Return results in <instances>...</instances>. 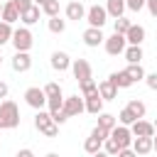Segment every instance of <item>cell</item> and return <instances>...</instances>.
I'll return each mask as SVG.
<instances>
[{"mask_svg":"<svg viewBox=\"0 0 157 157\" xmlns=\"http://www.w3.org/2000/svg\"><path fill=\"white\" fill-rule=\"evenodd\" d=\"M34 128L42 132V135H47V137H56L59 135V125L54 123V118H52V113L49 110H37V115H34Z\"/></svg>","mask_w":157,"mask_h":157,"instance_id":"cell-1","label":"cell"},{"mask_svg":"<svg viewBox=\"0 0 157 157\" xmlns=\"http://www.w3.org/2000/svg\"><path fill=\"white\" fill-rule=\"evenodd\" d=\"M0 118H2V125L5 128H17L20 125V108L15 101H2L0 103Z\"/></svg>","mask_w":157,"mask_h":157,"instance_id":"cell-2","label":"cell"},{"mask_svg":"<svg viewBox=\"0 0 157 157\" xmlns=\"http://www.w3.org/2000/svg\"><path fill=\"white\" fill-rule=\"evenodd\" d=\"M103 47H105V52H108L110 56H118V54H123V52H125V47H128V39H125V34H118V32H113L110 37H105Z\"/></svg>","mask_w":157,"mask_h":157,"instance_id":"cell-3","label":"cell"},{"mask_svg":"<svg viewBox=\"0 0 157 157\" xmlns=\"http://www.w3.org/2000/svg\"><path fill=\"white\" fill-rule=\"evenodd\" d=\"M110 137L118 142V147H120V150H123V147H132V140H135V135H132L130 125H115V128L110 130Z\"/></svg>","mask_w":157,"mask_h":157,"instance_id":"cell-4","label":"cell"},{"mask_svg":"<svg viewBox=\"0 0 157 157\" xmlns=\"http://www.w3.org/2000/svg\"><path fill=\"white\" fill-rule=\"evenodd\" d=\"M86 20H88V27H103L105 22H108V10L105 7H101V5H91L88 10H86Z\"/></svg>","mask_w":157,"mask_h":157,"instance_id":"cell-5","label":"cell"},{"mask_svg":"<svg viewBox=\"0 0 157 157\" xmlns=\"http://www.w3.org/2000/svg\"><path fill=\"white\" fill-rule=\"evenodd\" d=\"M32 32L27 29V27H20V29H15L12 32V44H15V49L17 52H29L32 49Z\"/></svg>","mask_w":157,"mask_h":157,"instance_id":"cell-6","label":"cell"},{"mask_svg":"<svg viewBox=\"0 0 157 157\" xmlns=\"http://www.w3.org/2000/svg\"><path fill=\"white\" fill-rule=\"evenodd\" d=\"M25 101H27V105H32L34 110H42V108L47 105V93H44V88L32 86V88L25 91Z\"/></svg>","mask_w":157,"mask_h":157,"instance_id":"cell-7","label":"cell"},{"mask_svg":"<svg viewBox=\"0 0 157 157\" xmlns=\"http://www.w3.org/2000/svg\"><path fill=\"white\" fill-rule=\"evenodd\" d=\"M61 110L66 113V118H74V115L86 110V101L78 98V96H69V98H64V108Z\"/></svg>","mask_w":157,"mask_h":157,"instance_id":"cell-8","label":"cell"},{"mask_svg":"<svg viewBox=\"0 0 157 157\" xmlns=\"http://www.w3.org/2000/svg\"><path fill=\"white\" fill-rule=\"evenodd\" d=\"M71 71H74V78H76L78 83L91 78V64H88L86 59H74V61H71Z\"/></svg>","mask_w":157,"mask_h":157,"instance_id":"cell-9","label":"cell"},{"mask_svg":"<svg viewBox=\"0 0 157 157\" xmlns=\"http://www.w3.org/2000/svg\"><path fill=\"white\" fill-rule=\"evenodd\" d=\"M130 130H132V135L135 137H155V123H147V120H135L132 125H130Z\"/></svg>","mask_w":157,"mask_h":157,"instance_id":"cell-10","label":"cell"},{"mask_svg":"<svg viewBox=\"0 0 157 157\" xmlns=\"http://www.w3.org/2000/svg\"><path fill=\"white\" fill-rule=\"evenodd\" d=\"M29 66H32L29 52H15V56H12V69H15L17 74H25V71H29Z\"/></svg>","mask_w":157,"mask_h":157,"instance_id":"cell-11","label":"cell"},{"mask_svg":"<svg viewBox=\"0 0 157 157\" xmlns=\"http://www.w3.org/2000/svg\"><path fill=\"white\" fill-rule=\"evenodd\" d=\"M83 42H86V47H98V44L105 42V37H103V32L98 27H88L83 32Z\"/></svg>","mask_w":157,"mask_h":157,"instance_id":"cell-12","label":"cell"},{"mask_svg":"<svg viewBox=\"0 0 157 157\" xmlns=\"http://www.w3.org/2000/svg\"><path fill=\"white\" fill-rule=\"evenodd\" d=\"M128 44H142L145 42V27L142 25H130V29L125 32Z\"/></svg>","mask_w":157,"mask_h":157,"instance_id":"cell-13","label":"cell"},{"mask_svg":"<svg viewBox=\"0 0 157 157\" xmlns=\"http://www.w3.org/2000/svg\"><path fill=\"white\" fill-rule=\"evenodd\" d=\"M52 69H56V71H66V69H71V59H69V54H66V52H54V54H52Z\"/></svg>","mask_w":157,"mask_h":157,"instance_id":"cell-14","label":"cell"},{"mask_svg":"<svg viewBox=\"0 0 157 157\" xmlns=\"http://www.w3.org/2000/svg\"><path fill=\"white\" fill-rule=\"evenodd\" d=\"M66 17L78 22V20H83V17H86V7H83L78 0H71V2L66 5Z\"/></svg>","mask_w":157,"mask_h":157,"instance_id":"cell-15","label":"cell"},{"mask_svg":"<svg viewBox=\"0 0 157 157\" xmlns=\"http://www.w3.org/2000/svg\"><path fill=\"white\" fill-rule=\"evenodd\" d=\"M98 93H101L103 101H113V98L118 96V88H115V83H113L110 78H105V81L98 83Z\"/></svg>","mask_w":157,"mask_h":157,"instance_id":"cell-16","label":"cell"},{"mask_svg":"<svg viewBox=\"0 0 157 157\" xmlns=\"http://www.w3.org/2000/svg\"><path fill=\"white\" fill-rule=\"evenodd\" d=\"M0 20H5V22H17L20 20V10H17V5H15V0H7L5 2V7H2V17Z\"/></svg>","mask_w":157,"mask_h":157,"instance_id":"cell-17","label":"cell"},{"mask_svg":"<svg viewBox=\"0 0 157 157\" xmlns=\"http://www.w3.org/2000/svg\"><path fill=\"white\" fill-rule=\"evenodd\" d=\"M123 54H125V61L128 64H140L142 61V47L140 44H128Z\"/></svg>","mask_w":157,"mask_h":157,"instance_id":"cell-18","label":"cell"},{"mask_svg":"<svg viewBox=\"0 0 157 157\" xmlns=\"http://www.w3.org/2000/svg\"><path fill=\"white\" fill-rule=\"evenodd\" d=\"M125 0H105V10H108V15L113 17V20H118V17H123V12H125Z\"/></svg>","mask_w":157,"mask_h":157,"instance_id":"cell-19","label":"cell"},{"mask_svg":"<svg viewBox=\"0 0 157 157\" xmlns=\"http://www.w3.org/2000/svg\"><path fill=\"white\" fill-rule=\"evenodd\" d=\"M108 78L115 83V88H130L132 86V78L128 76V71H113Z\"/></svg>","mask_w":157,"mask_h":157,"instance_id":"cell-20","label":"cell"},{"mask_svg":"<svg viewBox=\"0 0 157 157\" xmlns=\"http://www.w3.org/2000/svg\"><path fill=\"white\" fill-rule=\"evenodd\" d=\"M132 150H135L137 155H147V152H152V150H155L152 137H135V140H132Z\"/></svg>","mask_w":157,"mask_h":157,"instance_id":"cell-21","label":"cell"},{"mask_svg":"<svg viewBox=\"0 0 157 157\" xmlns=\"http://www.w3.org/2000/svg\"><path fill=\"white\" fill-rule=\"evenodd\" d=\"M86 110H88V113H93V115L103 113V98H101V93H96V96H88V98H86Z\"/></svg>","mask_w":157,"mask_h":157,"instance_id":"cell-22","label":"cell"},{"mask_svg":"<svg viewBox=\"0 0 157 157\" xmlns=\"http://www.w3.org/2000/svg\"><path fill=\"white\" fill-rule=\"evenodd\" d=\"M39 12H42V7H39V5H32L27 12L20 15V20H22L25 25H34V22H39Z\"/></svg>","mask_w":157,"mask_h":157,"instance_id":"cell-23","label":"cell"},{"mask_svg":"<svg viewBox=\"0 0 157 157\" xmlns=\"http://www.w3.org/2000/svg\"><path fill=\"white\" fill-rule=\"evenodd\" d=\"M12 25L10 22H5V20H0V47L2 44H7V42H12Z\"/></svg>","mask_w":157,"mask_h":157,"instance_id":"cell-24","label":"cell"},{"mask_svg":"<svg viewBox=\"0 0 157 157\" xmlns=\"http://www.w3.org/2000/svg\"><path fill=\"white\" fill-rule=\"evenodd\" d=\"M125 71H128V76L132 78V83H135V81H142V78L147 76V74H145V69H142L140 64H128V69H125Z\"/></svg>","mask_w":157,"mask_h":157,"instance_id":"cell-25","label":"cell"},{"mask_svg":"<svg viewBox=\"0 0 157 157\" xmlns=\"http://www.w3.org/2000/svg\"><path fill=\"white\" fill-rule=\"evenodd\" d=\"M103 147V140H98L96 135H91V137H86V142H83V150L88 152V155H96L98 150Z\"/></svg>","mask_w":157,"mask_h":157,"instance_id":"cell-26","label":"cell"},{"mask_svg":"<svg viewBox=\"0 0 157 157\" xmlns=\"http://www.w3.org/2000/svg\"><path fill=\"white\" fill-rule=\"evenodd\" d=\"M98 93V83L93 81V78H88V81H81V96L83 98H88V96H96Z\"/></svg>","mask_w":157,"mask_h":157,"instance_id":"cell-27","label":"cell"},{"mask_svg":"<svg viewBox=\"0 0 157 157\" xmlns=\"http://www.w3.org/2000/svg\"><path fill=\"white\" fill-rule=\"evenodd\" d=\"M128 108L132 110V115L140 120V118H145V113H147V108H145V103L142 101H137V98H132L130 103H128Z\"/></svg>","mask_w":157,"mask_h":157,"instance_id":"cell-28","label":"cell"},{"mask_svg":"<svg viewBox=\"0 0 157 157\" xmlns=\"http://www.w3.org/2000/svg\"><path fill=\"white\" fill-rule=\"evenodd\" d=\"M98 125L105 128V130H113L118 123H115V115H110V113H98Z\"/></svg>","mask_w":157,"mask_h":157,"instance_id":"cell-29","label":"cell"},{"mask_svg":"<svg viewBox=\"0 0 157 157\" xmlns=\"http://www.w3.org/2000/svg\"><path fill=\"white\" fill-rule=\"evenodd\" d=\"M47 25H49V32H54V34H61V32L66 29V22H64V20H59V15H56V17H49V22H47Z\"/></svg>","mask_w":157,"mask_h":157,"instance_id":"cell-30","label":"cell"},{"mask_svg":"<svg viewBox=\"0 0 157 157\" xmlns=\"http://www.w3.org/2000/svg\"><path fill=\"white\" fill-rule=\"evenodd\" d=\"M47 108H49L52 115L59 113V110L64 108V98H61V96H52V98H47Z\"/></svg>","mask_w":157,"mask_h":157,"instance_id":"cell-31","label":"cell"},{"mask_svg":"<svg viewBox=\"0 0 157 157\" xmlns=\"http://www.w3.org/2000/svg\"><path fill=\"white\" fill-rule=\"evenodd\" d=\"M135 120H137V118L132 115V110H130L128 105H125V108H123V110L118 113V123H120V125H132Z\"/></svg>","mask_w":157,"mask_h":157,"instance_id":"cell-32","label":"cell"},{"mask_svg":"<svg viewBox=\"0 0 157 157\" xmlns=\"http://www.w3.org/2000/svg\"><path fill=\"white\" fill-rule=\"evenodd\" d=\"M42 12H44L47 17H56V15H59V0H47V2L42 5Z\"/></svg>","mask_w":157,"mask_h":157,"instance_id":"cell-33","label":"cell"},{"mask_svg":"<svg viewBox=\"0 0 157 157\" xmlns=\"http://www.w3.org/2000/svg\"><path fill=\"white\" fill-rule=\"evenodd\" d=\"M130 25H132L130 20H125V17H118V20H115V32H118V34H125V32L130 29Z\"/></svg>","mask_w":157,"mask_h":157,"instance_id":"cell-34","label":"cell"},{"mask_svg":"<svg viewBox=\"0 0 157 157\" xmlns=\"http://www.w3.org/2000/svg\"><path fill=\"white\" fill-rule=\"evenodd\" d=\"M103 150H105L108 155H118V152H120V147H118V142H115L113 137H108V140H103Z\"/></svg>","mask_w":157,"mask_h":157,"instance_id":"cell-35","label":"cell"},{"mask_svg":"<svg viewBox=\"0 0 157 157\" xmlns=\"http://www.w3.org/2000/svg\"><path fill=\"white\" fill-rule=\"evenodd\" d=\"M44 93H47V98L61 96V86H59V83H47V86H44Z\"/></svg>","mask_w":157,"mask_h":157,"instance_id":"cell-36","label":"cell"},{"mask_svg":"<svg viewBox=\"0 0 157 157\" xmlns=\"http://www.w3.org/2000/svg\"><path fill=\"white\" fill-rule=\"evenodd\" d=\"M125 5H128V10H132V12H140V10L147 5V0H125Z\"/></svg>","mask_w":157,"mask_h":157,"instance_id":"cell-37","label":"cell"},{"mask_svg":"<svg viewBox=\"0 0 157 157\" xmlns=\"http://www.w3.org/2000/svg\"><path fill=\"white\" fill-rule=\"evenodd\" d=\"M15 5H17V10H20V15H22V12H27V10L34 5V0H15Z\"/></svg>","mask_w":157,"mask_h":157,"instance_id":"cell-38","label":"cell"},{"mask_svg":"<svg viewBox=\"0 0 157 157\" xmlns=\"http://www.w3.org/2000/svg\"><path fill=\"white\" fill-rule=\"evenodd\" d=\"M145 83H147L152 91H157V71H155V74H147V76H145Z\"/></svg>","mask_w":157,"mask_h":157,"instance_id":"cell-39","label":"cell"},{"mask_svg":"<svg viewBox=\"0 0 157 157\" xmlns=\"http://www.w3.org/2000/svg\"><path fill=\"white\" fill-rule=\"evenodd\" d=\"M52 118H54V123H56V125H61V123H66V120H69V118H66V113H64V110H59V113H54V115H52Z\"/></svg>","mask_w":157,"mask_h":157,"instance_id":"cell-40","label":"cell"},{"mask_svg":"<svg viewBox=\"0 0 157 157\" xmlns=\"http://www.w3.org/2000/svg\"><path fill=\"white\" fill-rule=\"evenodd\" d=\"M118 157H137V152H135L132 147H123V150L118 152Z\"/></svg>","mask_w":157,"mask_h":157,"instance_id":"cell-41","label":"cell"},{"mask_svg":"<svg viewBox=\"0 0 157 157\" xmlns=\"http://www.w3.org/2000/svg\"><path fill=\"white\" fill-rule=\"evenodd\" d=\"M147 10L152 17H157V0H147Z\"/></svg>","mask_w":157,"mask_h":157,"instance_id":"cell-42","label":"cell"},{"mask_svg":"<svg viewBox=\"0 0 157 157\" xmlns=\"http://www.w3.org/2000/svg\"><path fill=\"white\" fill-rule=\"evenodd\" d=\"M15 157H34V152H32L29 147H25V150H20V152H17Z\"/></svg>","mask_w":157,"mask_h":157,"instance_id":"cell-43","label":"cell"},{"mask_svg":"<svg viewBox=\"0 0 157 157\" xmlns=\"http://www.w3.org/2000/svg\"><path fill=\"white\" fill-rule=\"evenodd\" d=\"M7 91H10V88H7V83H5V81H0V98H7Z\"/></svg>","mask_w":157,"mask_h":157,"instance_id":"cell-44","label":"cell"},{"mask_svg":"<svg viewBox=\"0 0 157 157\" xmlns=\"http://www.w3.org/2000/svg\"><path fill=\"white\" fill-rule=\"evenodd\" d=\"M93 157H110V155H108V152H105V150H98V152H96V155H93Z\"/></svg>","mask_w":157,"mask_h":157,"instance_id":"cell-45","label":"cell"},{"mask_svg":"<svg viewBox=\"0 0 157 157\" xmlns=\"http://www.w3.org/2000/svg\"><path fill=\"white\" fill-rule=\"evenodd\" d=\"M44 2H47V0H34V5H39V7H42Z\"/></svg>","mask_w":157,"mask_h":157,"instance_id":"cell-46","label":"cell"},{"mask_svg":"<svg viewBox=\"0 0 157 157\" xmlns=\"http://www.w3.org/2000/svg\"><path fill=\"white\" fill-rule=\"evenodd\" d=\"M152 145H155V152H157V135L152 137Z\"/></svg>","mask_w":157,"mask_h":157,"instance_id":"cell-47","label":"cell"},{"mask_svg":"<svg viewBox=\"0 0 157 157\" xmlns=\"http://www.w3.org/2000/svg\"><path fill=\"white\" fill-rule=\"evenodd\" d=\"M47 157H59V155H56V152H49V155H47Z\"/></svg>","mask_w":157,"mask_h":157,"instance_id":"cell-48","label":"cell"},{"mask_svg":"<svg viewBox=\"0 0 157 157\" xmlns=\"http://www.w3.org/2000/svg\"><path fill=\"white\" fill-rule=\"evenodd\" d=\"M2 7H5V5H2V2H0V17H2Z\"/></svg>","mask_w":157,"mask_h":157,"instance_id":"cell-49","label":"cell"},{"mask_svg":"<svg viewBox=\"0 0 157 157\" xmlns=\"http://www.w3.org/2000/svg\"><path fill=\"white\" fill-rule=\"evenodd\" d=\"M2 128H5V125H2V118H0V130H2Z\"/></svg>","mask_w":157,"mask_h":157,"instance_id":"cell-50","label":"cell"},{"mask_svg":"<svg viewBox=\"0 0 157 157\" xmlns=\"http://www.w3.org/2000/svg\"><path fill=\"white\" fill-rule=\"evenodd\" d=\"M155 130H157V118H155Z\"/></svg>","mask_w":157,"mask_h":157,"instance_id":"cell-51","label":"cell"},{"mask_svg":"<svg viewBox=\"0 0 157 157\" xmlns=\"http://www.w3.org/2000/svg\"><path fill=\"white\" fill-rule=\"evenodd\" d=\"M0 64H2V56H0Z\"/></svg>","mask_w":157,"mask_h":157,"instance_id":"cell-52","label":"cell"}]
</instances>
